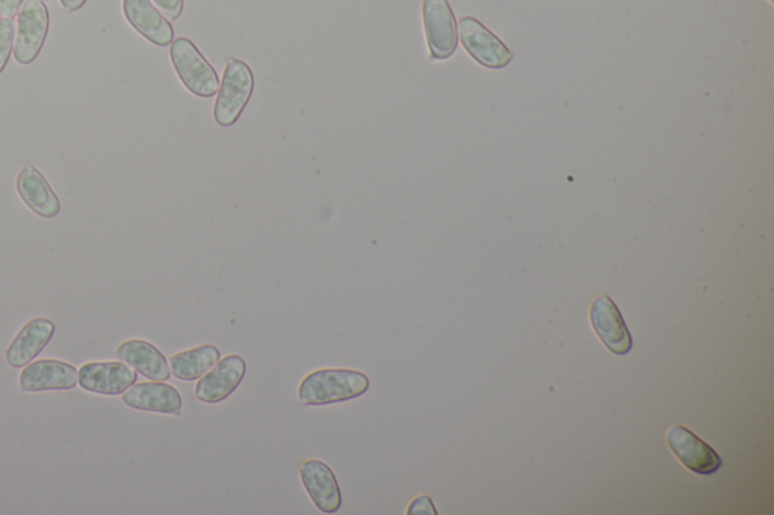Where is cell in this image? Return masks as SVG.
<instances>
[{"label":"cell","instance_id":"6da1fadb","mask_svg":"<svg viewBox=\"0 0 774 515\" xmlns=\"http://www.w3.org/2000/svg\"><path fill=\"white\" fill-rule=\"evenodd\" d=\"M371 381L361 370L319 369L303 379L298 398L303 405L321 407L363 397Z\"/></svg>","mask_w":774,"mask_h":515},{"label":"cell","instance_id":"7a4b0ae2","mask_svg":"<svg viewBox=\"0 0 774 515\" xmlns=\"http://www.w3.org/2000/svg\"><path fill=\"white\" fill-rule=\"evenodd\" d=\"M253 91L254 76L249 64L241 61V59H230L218 90L217 103H215L214 115L218 125L234 126L249 105Z\"/></svg>","mask_w":774,"mask_h":515},{"label":"cell","instance_id":"3957f363","mask_svg":"<svg viewBox=\"0 0 774 515\" xmlns=\"http://www.w3.org/2000/svg\"><path fill=\"white\" fill-rule=\"evenodd\" d=\"M170 55L179 78L191 93L205 99L214 98L218 93L217 71L191 39H173Z\"/></svg>","mask_w":774,"mask_h":515},{"label":"cell","instance_id":"277c9868","mask_svg":"<svg viewBox=\"0 0 774 515\" xmlns=\"http://www.w3.org/2000/svg\"><path fill=\"white\" fill-rule=\"evenodd\" d=\"M50 18L43 0H25L18 14L14 58L22 66H30L42 52L49 32Z\"/></svg>","mask_w":774,"mask_h":515},{"label":"cell","instance_id":"5b68a950","mask_svg":"<svg viewBox=\"0 0 774 515\" xmlns=\"http://www.w3.org/2000/svg\"><path fill=\"white\" fill-rule=\"evenodd\" d=\"M457 30L463 47L482 67L504 69L513 61V52L477 19H460Z\"/></svg>","mask_w":774,"mask_h":515},{"label":"cell","instance_id":"8992f818","mask_svg":"<svg viewBox=\"0 0 774 515\" xmlns=\"http://www.w3.org/2000/svg\"><path fill=\"white\" fill-rule=\"evenodd\" d=\"M422 18L431 58L441 61L451 58L457 50L458 30L456 15L448 0H424Z\"/></svg>","mask_w":774,"mask_h":515},{"label":"cell","instance_id":"52a82bcc","mask_svg":"<svg viewBox=\"0 0 774 515\" xmlns=\"http://www.w3.org/2000/svg\"><path fill=\"white\" fill-rule=\"evenodd\" d=\"M246 374L244 358L238 354L227 355L223 360L219 358L217 365L198 379L195 394H197L198 401L205 402V404H218L237 391Z\"/></svg>","mask_w":774,"mask_h":515},{"label":"cell","instance_id":"ba28073f","mask_svg":"<svg viewBox=\"0 0 774 515\" xmlns=\"http://www.w3.org/2000/svg\"><path fill=\"white\" fill-rule=\"evenodd\" d=\"M665 438L674 457L687 467L690 472L714 474L724 465L716 450L685 426H672Z\"/></svg>","mask_w":774,"mask_h":515},{"label":"cell","instance_id":"9c48e42d","mask_svg":"<svg viewBox=\"0 0 774 515\" xmlns=\"http://www.w3.org/2000/svg\"><path fill=\"white\" fill-rule=\"evenodd\" d=\"M138 375L125 362H91L79 369L78 382L90 393L117 397L137 382Z\"/></svg>","mask_w":774,"mask_h":515},{"label":"cell","instance_id":"30bf717a","mask_svg":"<svg viewBox=\"0 0 774 515\" xmlns=\"http://www.w3.org/2000/svg\"><path fill=\"white\" fill-rule=\"evenodd\" d=\"M79 370L59 360H37L25 366L20 374V389L26 393L37 391H66L78 385Z\"/></svg>","mask_w":774,"mask_h":515},{"label":"cell","instance_id":"8fae6325","mask_svg":"<svg viewBox=\"0 0 774 515\" xmlns=\"http://www.w3.org/2000/svg\"><path fill=\"white\" fill-rule=\"evenodd\" d=\"M590 321L602 343L613 354L626 355L633 350L631 333L612 298L605 295L593 302L590 309Z\"/></svg>","mask_w":774,"mask_h":515},{"label":"cell","instance_id":"7c38bea8","mask_svg":"<svg viewBox=\"0 0 774 515\" xmlns=\"http://www.w3.org/2000/svg\"><path fill=\"white\" fill-rule=\"evenodd\" d=\"M303 485L321 513L334 514L342 506V493L333 470L321 460H307L300 465Z\"/></svg>","mask_w":774,"mask_h":515},{"label":"cell","instance_id":"4fadbf2b","mask_svg":"<svg viewBox=\"0 0 774 515\" xmlns=\"http://www.w3.org/2000/svg\"><path fill=\"white\" fill-rule=\"evenodd\" d=\"M123 402L138 411L171 414V416L182 414V394L175 390V387L166 385V381L141 382V385L135 382L123 393Z\"/></svg>","mask_w":774,"mask_h":515},{"label":"cell","instance_id":"5bb4252c","mask_svg":"<svg viewBox=\"0 0 774 515\" xmlns=\"http://www.w3.org/2000/svg\"><path fill=\"white\" fill-rule=\"evenodd\" d=\"M55 330H57V327L50 319H32L20 330L14 341L8 346V365L15 367V369L30 365L49 345L52 339H54Z\"/></svg>","mask_w":774,"mask_h":515},{"label":"cell","instance_id":"9a60e30c","mask_svg":"<svg viewBox=\"0 0 774 515\" xmlns=\"http://www.w3.org/2000/svg\"><path fill=\"white\" fill-rule=\"evenodd\" d=\"M123 10L127 22L150 43L166 47L173 43L174 31L169 20L151 3V0H125Z\"/></svg>","mask_w":774,"mask_h":515},{"label":"cell","instance_id":"2e32d148","mask_svg":"<svg viewBox=\"0 0 774 515\" xmlns=\"http://www.w3.org/2000/svg\"><path fill=\"white\" fill-rule=\"evenodd\" d=\"M115 355L150 381H169L171 377L166 355L149 342L132 339L122 343L115 351Z\"/></svg>","mask_w":774,"mask_h":515},{"label":"cell","instance_id":"e0dca14e","mask_svg":"<svg viewBox=\"0 0 774 515\" xmlns=\"http://www.w3.org/2000/svg\"><path fill=\"white\" fill-rule=\"evenodd\" d=\"M18 191L27 207L39 217L50 219L61 211V202L37 168L26 167L20 171Z\"/></svg>","mask_w":774,"mask_h":515},{"label":"cell","instance_id":"ac0fdd59","mask_svg":"<svg viewBox=\"0 0 774 515\" xmlns=\"http://www.w3.org/2000/svg\"><path fill=\"white\" fill-rule=\"evenodd\" d=\"M221 358V351L217 346L201 345L197 348L182 351L171 355V374L181 381H195L201 379L207 370L213 369Z\"/></svg>","mask_w":774,"mask_h":515},{"label":"cell","instance_id":"d6986e66","mask_svg":"<svg viewBox=\"0 0 774 515\" xmlns=\"http://www.w3.org/2000/svg\"><path fill=\"white\" fill-rule=\"evenodd\" d=\"M15 39V25L13 19H0V73L5 70L10 61L11 52Z\"/></svg>","mask_w":774,"mask_h":515},{"label":"cell","instance_id":"ffe728a7","mask_svg":"<svg viewBox=\"0 0 774 515\" xmlns=\"http://www.w3.org/2000/svg\"><path fill=\"white\" fill-rule=\"evenodd\" d=\"M170 20L181 18L183 0H151Z\"/></svg>","mask_w":774,"mask_h":515},{"label":"cell","instance_id":"44dd1931","mask_svg":"<svg viewBox=\"0 0 774 515\" xmlns=\"http://www.w3.org/2000/svg\"><path fill=\"white\" fill-rule=\"evenodd\" d=\"M409 515H421V514H433L436 515L437 511L434 508L433 501L430 496H419L414 499L407 510Z\"/></svg>","mask_w":774,"mask_h":515},{"label":"cell","instance_id":"7402d4cb","mask_svg":"<svg viewBox=\"0 0 774 515\" xmlns=\"http://www.w3.org/2000/svg\"><path fill=\"white\" fill-rule=\"evenodd\" d=\"M22 5L23 0H0V15L7 19H14Z\"/></svg>","mask_w":774,"mask_h":515},{"label":"cell","instance_id":"603a6c76","mask_svg":"<svg viewBox=\"0 0 774 515\" xmlns=\"http://www.w3.org/2000/svg\"><path fill=\"white\" fill-rule=\"evenodd\" d=\"M87 0H61L62 7L67 11H78L86 5Z\"/></svg>","mask_w":774,"mask_h":515},{"label":"cell","instance_id":"cb8c5ba5","mask_svg":"<svg viewBox=\"0 0 774 515\" xmlns=\"http://www.w3.org/2000/svg\"><path fill=\"white\" fill-rule=\"evenodd\" d=\"M772 2H773V0H772Z\"/></svg>","mask_w":774,"mask_h":515}]
</instances>
